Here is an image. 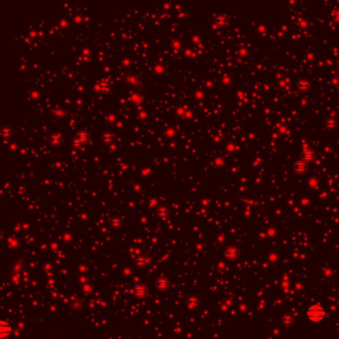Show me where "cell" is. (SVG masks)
<instances>
[{"label": "cell", "mask_w": 339, "mask_h": 339, "mask_svg": "<svg viewBox=\"0 0 339 339\" xmlns=\"http://www.w3.org/2000/svg\"><path fill=\"white\" fill-rule=\"evenodd\" d=\"M325 310L322 306H320L318 305H310L307 308L306 311V315L307 318L312 321V322H320L321 320H323V318L325 317Z\"/></svg>", "instance_id": "obj_1"}, {"label": "cell", "mask_w": 339, "mask_h": 339, "mask_svg": "<svg viewBox=\"0 0 339 339\" xmlns=\"http://www.w3.org/2000/svg\"><path fill=\"white\" fill-rule=\"evenodd\" d=\"M226 256L230 260H235V259L238 258V256H239V251L237 249H235V248H230V249L227 250Z\"/></svg>", "instance_id": "obj_2"}, {"label": "cell", "mask_w": 339, "mask_h": 339, "mask_svg": "<svg viewBox=\"0 0 339 339\" xmlns=\"http://www.w3.org/2000/svg\"><path fill=\"white\" fill-rule=\"evenodd\" d=\"M283 321L285 323H291V322H293V318H291L290 316H289V315H285V316L283 318Z\"/></svg>", "instance_id": "obj_3"}]
</instances>
